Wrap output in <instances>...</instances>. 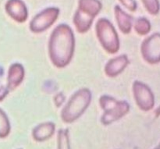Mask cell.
Returning a JSON list of instances; mask_svg holds the SVG:
<instances>
[{
  "label": "cell",
  "mask_w": 160,
  "mask_h": 149,
  "mask_svg": "<svg viewBox=\"0 0 160 149\" xmlns=\"http://www.w3.org/2000/svg\"><path fill=\"white\" fill-rule=\"evenodd\" d=\"M75 48L74 34L68 25H58L50 35L48 56L57 68L67 67L73 56Z\"/></svg>",
  "instance_id": "cell-1"
},
{
  "label": "cell",
  "mask_w": 160,
  "mask_h": 149,
  "mask_svg": "<svg viewBox=\"0 0 160 149\" xmlns=\"http://www.w3.org/2000/svg\"><path fill=\"white\" fill-rule=\"evenodd\" d=\"M92 94L88 88H81L75 92L61 112V119L66 123H71L79 119L92 102Z\"/></svg>",
  "instance_id": "cell-2"
},
{
  "label": "cell",
  "mask_w": 160,
  "mask_h": 149,
  "mask_svg": "<svg viewBox=\"0 0 160 149\" xmlns=\"http://www.w3.org/2000/svg\"><path fill=\"white\" fill-rule=\"evenodd\" d=\"M102 5L98 0H80L79 7L73 17V23L79 33L88 31Z\"/></svg>",
  "instance_id": "cell-3"
},
{
  "label": "cell",
  "mask_w": 160,
  "mask_h": 149,
  "mask_svg": "<svg viewBox=\"0 0 160 149\" xmlns=\"http://www.w3.org/2000/svg\"><path fill=\"white\" fill-rule=\"evenodd\" d=\"M99 105L104 111L101 123L106 126L120 120L130 111V105L126 101H119L109 95L101 96Z\"/></svg>",
  "instance_id": "cell-4"
},
{
  "label": "cell",
  "mask_w": 160,
  "mask_h": 149,
  "mask_svg": "<svg viewBox=\"0 0 160 149\" xmlns=\"http://www.w3.org/2000/svg\"><path fill=\"white\" fill-rule=\"evenodd\" d=\"M96 35L102 48L109 54H115L120 49V40L115 27L107 19L101 18L95 26Z\"/></svg>",
  "instance_id": "cell-5"
},
{
  "label": "cell",
  "mask_w": 160,
  "mask_h": 149,
  "mask_svg": "<svg viewBox=\"0 0 160 149\" xmlns=\"http://www.w3.org/2000/svg\"><path fill=\"white\" fill-rule=\"evenodd\" d=\"M132 91L136 104L141 110L148 112L153 109L155 106L154 94L147 84L142 81H134Z\"/></svg>",
  "instance_id": "cell-6"
},
{
  "label": "cell",
  "mask_w": 160,
  "mask_h": 149,
  "mask_svg": "<svg viewBox=\"0 0 160 149\" xmlns=\"http://www.w3.org/2000/svg\"><path fill=\"white\" fill-rule=\"evenodd\" d=\"M141 53L144 60L148 63L160 62V33H154L142 42Z\"/></svg>",
  "instance_id": "cell-7"
},
{
  "label": "cell",
  "mask_w": 160,
  "mask_h": 149,
  "mask_svg": "<svg viewBox=\"0 0 160 149\" xmlns=\"http://www.w3.org/2000/svg\"><path fill=\"white\" fill-rule=\"evenodd\" d=\"M59 9L49 8L41 12L33 18L30 23V30L34 33L44 32L57 20Z\"/></svg>",
  "instance_id": "cell-8"
},
{
  "label": "cell",
  "mask_w": 160,
  "mask_h": 149,
  "mask_svg": "<svg viewBox=\"0 0 160 149\" xmlns=\"http://www.w3.org/2000/svg\"><path fill=\"white\" fill-rule=\"evenodd\" d=\"M130 63L126 55L117 56L107 62L105 66V73L109 77H115L122 73Z\"/></svg>",
  "instance_id": "cell-9"
},
{
  "label": "cell",
  "mask_w": 160,
  "mask_h": 149,
  "mask_svg": "<svg viewBox=\"0 0 160 149\" xmlns=\"http://www.w3.org/2000/svg\"><path fill=\"white\" fill-rule=\"evenodd\" d=\"M56 125L52 122H45L37 125L32 131L33 139L42 142L51 138L55 134Z\"/></svg>",
  "instance_id": "cell-10"
},
{
  "label": "cell",
  "mask_w": 160,
  "mask_h": 149,
  "mask_svg": "<svg viewBox=\"0 0 160 149\" xmlns=\"http://www.w3.org/2000/svg\"><path fill=\"white\" fill-rule=\"evenodd\" d=\"M115 15L119 28L123 34H129L133 25V18L123 12L119 6H116Z\"/></svg>",
  "instance_id": "cell-11"
},
{
  "label": "cell",
  "mask_w": 160,
  "mask_h": 149,
  "mask_svg": "<svg viewBox=\"0 0 160 149\" xmlns=\"http://www.w3.org/2000/svg\"><path fill=\"white\" fill-rule=\"evenodd\" d=\"M24 68L20 63H15L11 67L9 75V85L12 89L20 85L24 79Z\"/></svg>",
  "instance_id": "cell-12"
},
{
  "label": "cell",
  "mask_w": 160,
  "mask_h": 149,
  "mask_svg": "<svg viewBox=\"0 0 160 149\" xmlns=\"http://www.w3.org/2000/svg\"><path fill=\"white\" fill-rule=\"evenodd\" d=\"M10 12L14 20L20 23L26 21L28 18V11L23 2L15 0L10 4Z\"/></svg>",
  "instance_id": "cell-13"
},
{
  "label": "cell",
  "mask_w": 160,
  "mask_h": 149,
  "mask_svg": "<svg viewBox=\"0 0 160 149\" xmlns=\"http://www.w3.org/2000/svg\"><path fill=\"white\" fill-rule=\"evenodd\" d=\"M151 23L148 19L141 17L136 20L134 23V30L139 35H146L151 31Z\"/></svg>",
  "instance_id": "cell-14"
},
{
  "label": "cell",
  "mask_w": 160,
  "mask_h": 149,
  "mask_svg": "<svg viewBox=\"0 0 160 149\" xmlns=\"http://www.w3.org/2000/svg\"><path fill=\"white\" fill-rule=\"evenodd\" d=\"M57 149H71L68 129H60L58 131Z\"/></svg>",
  "instance_id": "cell-15"
},
{
  "label": "cell",
  "mask_w": 160,
  "mask_h": 149,
  "mask_svg": "<svg viewBox=\"0 0 160 149\" xmlns=\"http://www.w3.org/2000/svg\"><path fill=\"white\" fill-rule=\"evenodd\" d=\"M10 132V124L6 116L0 112V137H6Z\"/></svg>",
  "instance_id": "cell-16"
},
{
  "label": "cell",
  "mask_w": 160,
  "mask_h": 149,
  "mask_svg": "<svg viewBox=\"0 0 160 149\" xmlns=\"http://www.w3.org/2000/svg\"><path fill=\"white\" fill-rule=\"evenodd\" d=\"M147 11L152 15H156L159 13L160 5L159 0H142Z\"/></svg>",
  "instance_id": "cell-17"
},
{
  "label": "cell",
  "mask_w": 160,
  "mask_h": 149,
  "mask_svg": "<svg viewBox=\"0 0 160 149\" xmlns=\"http://www.w3.org/2000/svg\"><path fill=\"white\" fill-rule=\"evenodd\" d=\"M120 2L123 6H125V7L131 11H134L137 9V3L134 2V0H120Z\"/></svg>",
  "instance_id": "cell-18"
},
{
  "label": "cell",
  "mask_w": 160,
  "mask_h": 149,
  "mask_svg": "<svg viewBox=\"0 0 160 149\" xmlns=\"http://www.w3.org/2000/svg\"><path fill=\"white\" fill-rule=\"evenodd\" d=\"M64 101H65V96H64L62 93H58L57 95L55 96L54 102L55 104H56V106H57V107H60V106H62Z\"/></svg>",
  "instance_id": "cell-19"
},
{
  "label": "cell",
  "mask_w": 160,
  "mask_h": 149,
  "mask_svg": "<svg viewBox=\"0 0 160 149\" xmlns=\"http://www.w3.org/2000/svg\"><path fill=\"white\" fill-rule=\"evenodd\" d=\"M155 114H156V116L157 117H159V116H160V106L157 108V109H156V112H155Z\"/></svg>",
  "instance_id": "cell-20"
},
{
  "label": "cell",
  "mask_w": 160,
  "mask_h": 149,
  "mask_svg": "<svg viewBox=\"0 0 160 149\" xmlns=\"http://www.w3.org/2000/svg\"><path fill=\"white\" fill-rule=\"evenodd\" d=\"M154 149H160V143L158 145V146L156 147V148H155Z\"/></svg>",
  "instance_id": "cell-21"
}]
</instances>
